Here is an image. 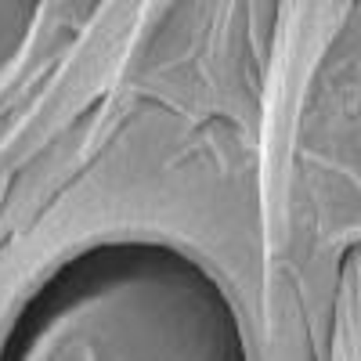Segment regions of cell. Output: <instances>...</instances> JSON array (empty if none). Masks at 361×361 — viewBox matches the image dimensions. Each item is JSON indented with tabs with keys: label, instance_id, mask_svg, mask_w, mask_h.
<instances>
[{
	"label": "cell",
	"instance_id": "6da1fadb",
	"mask_svg": "<svg viewBox=\"0 0 361 361\" xmlns=\"http://www.w3.org/2000/svg\"><path fill=\"white\" fill-rule=\"evenodd\" d=\"M357 0H279L275 37L267 54L264 102H260V224L264 246L275 257L289 238V199L296 137L304 123L314 76L325 54L340 40Z\"/></svg>",
	"mask_w": 361,
	"mask_h": 361
},
{
	"label": "cell",
	"instance_id": "7a4b0ae2",
	"mask_svg": "<svg viewBox=\"0 0 361 361\" xmlns=\"http://www.w3.org/2000/svg\"><path fill=\"white\" fill-rule=\"evenodd\" d=\"M329 361H361V243L347 250L340 267Z\"/></svg>",
	"mask_w": 361,
	"mask_h": 361
}]
</instances>
